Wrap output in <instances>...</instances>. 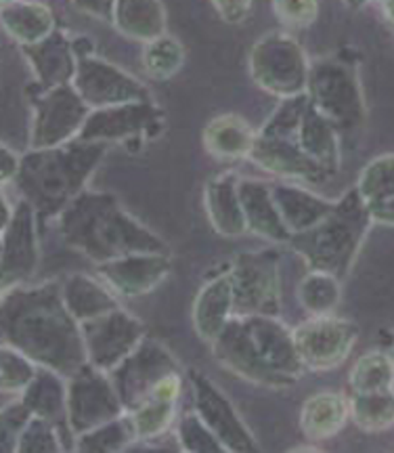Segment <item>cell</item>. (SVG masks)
Listing matches in <instances>:
<instances>
[{
  "label": "cell",
  "instance_id": "50",
  "mask_svg": "<svg viewBox=\"0 0 394 453\" xmlns=\"http://www.w3.org/2000/svg\"><path fill=\"white\" fill-rule=\"evenodd\" d=\"M342 3H345L348 9H352V11H361L363 7H367V4L371 3V0H342Z\"/></svg>",
  "mask_w": 394,
  "mask_h": 453
},
{
  "label": "cell",
  "instance_id": "30",
  "mask_svg": "<svg viewBox=\"0 0 394 453\" xmlns=\"http://www.w3.org/2000/svg\"><path fill=\"white\" fill-rule=\"evenodd\" d=\"M111 24L122 36L148 44L166 34L168 15L162 0H116Z\"/></svg>",
  "mask_w": 394,
  "mask_h": 453
},
{
  "label": "cell",
  "instance_id": "43",
  "mask_svg": "<svg viewBox=\"0 0 394 453\" xmlns=\"http://www.w3.org/2000/svg\"><path fill=\"white\" fill-rule=\"evenodd\" d=\"M273 11L284 26L304 30L317 21L319 0H273Z\"/></svg>",
  "mask_w": 394,
  "mask_h": 453
},
{
  "label": "cell",
  "instance_id": "35",
  "mask_svg": "<svg viewBox=\"0 0 394 453\" xmlns=\"http://www.w3.org/2000/svg\"><path fill=\"white\" fill-rule=\"evenodd\" d=\"M340 277L311 269L298 283V303L308 315H331L342 298Z\"/></svg>",
  "mask_w": 394,
  "mask_h": 453
},
{
  "label": "cell",
  "instance_id": "24",
  "mask_svg": "<svg viewBox=\"0 0 394 453\" xmlns=\"http://www.w3.org/2000/svg\"><path fill=\"white\" fill-rule=\"evenodd\" d=\"M241 177L235 173L216 174L204 187V208L212 229L223 237L247 234L244 203L239 196Z\"/></svg>",
  "mask_w": 394,
  "mask_h": 453
},
{
  "label": "cell",
  "instance_id": "49",
  "mask_svg": "<svg viewBox=\"0 0 394 453\" xmlns=\"http://www.w3.org/2000/svg\"><path fill=\"white\" fill-rule=\"evenodd\" d=\"M382 11H384V17L394 26V0H380Z\"/></svg>",
  "mask_w": 394,
  "mask_h": 453
},
{
  "label": "cell",
  "instance_id": "40",
  "mask_svg": "<svg viewBox=\"0 0 394 453\" xmlns=\"http://www.w3.org/2000/svg\"><path fill=\"white\" fill-rule=\"evenodd\" d=\"M178 449L185 453H227L221 439L212 433V428L201 420L195 410L187 411L174 428Z\"/></svg>",
  "mask_w": 394,
  "mask_h": 453
},
{
  "label": "cell",
  "instance_id": "46",
  "mask_svg": "<svg viewBox=\"0 0 394 453\" xmlns=\"http://www.w3.org/2000/svg\"><path fill=\"white\" fill-rule=\"evenodd\" d=\"M72 3L78 11L97 17V19L111 21V17H114L116 0H72Z\"/></svg>",
  "mask_w": 394,
  "mask_h": 453
},
{
  "label": "cell",
  "instance_id": "5",
  "mask_svg": "<svg viewBox=\"0 0 394 453\" xmlns=\"http://www.w3.org/2000/svg\"><path fill=\"white\" fill-rule=\"evenodd\" d=\"M374 225L369 203L354 187L336 200L334 211L328 217L311 229L292 235L290 248L308 265V269L328 271L345 280Z\"/></svg>",
  "mask_w": 394,
  "mask_h": 453
},
{
  "label": "cell",
  "instance_id": "22",
  "mask_svg": "<svg viewBox=\"0 0 394 453\" xmlns=\"http://www.w3.org/2000/svg\"><path fill=\"white\" fill-rule=\"evenodd\" d=\"M239 196L244 203L247 234L271 243H290L292 234L275 203L271 183L261 179H241Z\"/></svg>",
  "mask_w": 394,
  "mask_h": 453
},
{
  "label": "cell",
  "instance_id": "31",
  "mask_svg": "<svg viewBox=\"0 0 394 453\" xmlns=\"http://www.w3.org/2000/svg\"><path fill=\"white\" fill-rule=\"evenodd\" d=\"M3 27L19 47L41 42L57 30L53 11L38 0H4Z\"/></svg>",
  "mask_w": 394,
  "mask_h": 453
},
{
  "label": "cell",
  "instance_id": "7",
  "mask_svg": "<svg viewBox=\"0 0 394 453\" xmlns=\"http://www.w3.org/2000/svg\"><path fill=\"white\" fill-rule=\"evenodd\" d=\"M247 67L256 87L273 97L288 99L307 93L311 64L302 44L290 34L269 32L258 38Z\"/></svg>",
  "mask_w": 394,
  "mask_h": 453
},
{
  "label": "cell",
  "instance_id": "47",
  "mask_svg": "<svg viewBox=\"0 0 394 453\" xmlns=\"http://www.w3.org/2000/svg\"><path fill=\"white\" fill-rule=\"evenodd\" d=\"M369 208H371V217H374L375 223L394 226V200L374 203V206Z\"/></svg>",
  "mask_w": 394,
  "mask_h": 453
},
{
  "label": "cell",
  "instance_id": "17",
  "mask_svg": "<svg viewBox=\"0 0 394 453\" xmlns=\"http://www.w3.org/2000/svg\"><path fill=\"white\" fill-rule=\"evenodd\" d=\"M36 211L30 202H15V214L11 223L0 229V277L3 290L24 286L36 273L41 263V248H38Z\"/></svg>",
  "mask_w": 394,
  "mask_h": 453
},
{
  "label": "cell",
  "instance_id": "10",
  "mask_svg": "<svg viewBox=\"0 0 394 453\" xmlns=\"http://www.w3.org/2000/svg\"><path fill=\"white\" fill-rule=\"evenodd\" d=\"M91 111L74 84L41 88L32 99L30 147L42 150L78 139Z\"/></svg>",
  "mask_w": 394,
  "mask_h": 453
},
{
  "label": "cell",
  "instance_id": "34",
  "mask_svg": "<svg viewBox=\"0 0 394 453\" xmlns=\"http://www.w3.org/2000/svg\"><path fill=\"white\" fill-rule=\"evenodd\" d=\"M351 420L363 433H384L394 426V388L351 393Z\"/></svg>",
  "mask_w": 394,
  "mask_h": 453
},
{
  "label": "cell",
  "instance_id": "32",
  "mask_svg": "<svg viewBox=\"0 0 394 453\" xmlns=\"http://www.w3.org/2000/svg\"><path fill=\"white\" fill-rule=\"evenodd\" d=\"M34 416L67 428V378L49 367H38L34 380L19 395Z\"/></svg>",
  "mask_w": 394,
  "mask_h": 453
},
{
  "label": "cell",
  "instance_id": "8",
  "mask_svg": "<svg viewBox=\"0 0 394 453\" xmlns=\"http://www.w3.org/2000/svg\"><path fill=\"white\" fill-rule=\"evenodd\" d=\"M307 95L311 104L336 124L337 130L363 128L367 120L361 82L357 70L340 59H321L311 64Z\"/></svg>",
  "mask_w": 394,
  "mask_h": 453
},
{
  "label": "cell",
  "instance_id": "2",
  "mask_svg": "<svg viewBox=\"0 0 394 453\" xmlns=\"http://www.w3.org/2000/svg\"><path fill=\"white\" fill-rule=\"evenodd\" d=\"M210 347L214 359L231 373L264 388L294 387L307 370L294 330L273 315H235Z\"/></svg>",
  "mask_w": 394,
  "mask_h": 453
},
{
  "label": "cell",
  "instance_id": "18",
  "mask_svg": "<svg viewBox=\"0 0 394 453\" xmlns=\"http://www.w3.org/2000/svg\"><path fill=\"white\" fill-rule=\"evenodd\" d=\"M189 384L191 393H193L195 411L212 428V433L221 439L227 453L258 451L254 434L250 433V428L241 420V416L227 399V395L206 373L189 370Z\"/></svg>",
  "mask_w": 394,
  "mask_h": 453
},
{
  "label": "cell",
  "instance_id": "28",
  "mask_svg": "<svg viewBox=\"0 0 394 453\" xmlns=\"http://www.w3.org/2000/svg\"><path fill=\"white\" fill-rule=\"evenodd\" d=\"M61 294H64L65 307L80 324L97 319L120 307L117 294L99 275L74 273L65 277V281H61Z\"/></svg>",
  "mask_w": 394,
  "mask_h": 453
},
{
  "label": "cell",
  "instance_id": "41",
  "mask_svg": "<svg viewBox=\"0 0 394 453\" xmlns=\"http://www.w3.org/2000/svg\"><path fill=\"white\" fill-rule=\"evenodd\" d=\"M59 424L34 416L17 441V453H59L67 447L59 434Z\"/></svg>",
  "mask_w": 394,
  "mask_h": 453
},
{
  "label": "cell",
  "instance_id": "14",
  "mask_svg": "<svg viewBox=\"0 0 394 453\" xmlns=\"http://www.w3.org/2000/svg\"><path fill=\"white\" fill-rule=\"evenodd\" d=\"M183 367L164 344L154 338H145L120 365L110 372L116 384L124 410L133 411L139 407L154 388L170 373H181Z\"/></svg>",
  "mask_w": 394,
  "mask_h": 453
},
{
  "label": "cell",
  "instance_id": "23",
  "mask_svg": "<svg viewBox=\"0 0 394 453\" xmlns=\"http://www.w3.org/2000/svg\"><path fill=\"white\" fill-rule=\"evenodd\" d=\"M191 317H193L195 334L206 344H212L221 336V332L235 317L233 286L227 271L206 280L204 286L197 290Z\"/></svg>",
  "mask_w": 394,
  "mask_h": 453
},
{
  "label": "cell",
  "instance_id": "44",
  "mask_svg": "<svg viewBox=\"0 0 394 453\" xmlns=\"http://www.w3.org/2000/svg\"><path fill=\"white\" fill-rule=\"evenodd\" d=\"M212 4L223 21H227L231 26H238L244 24L247 15L252 13L254 0H212Z\"/></svg>",
  "mask_w": 394,
  "mask_h": 453
},
{
  "label": "cell",
  "instance_id": "39",
  "mask_svg": "<svg viewBox=\"0 0 394 453\" xmlns=\"http://www.w3.org/2000/svg\"><path fill=\"white\" fill-rule=\"evenodd\" d=\"M38 367L41 365L30 357L3 342V349H0V390L3 395L19 396L34 380Z\"/></svg>",
  "mask_w": 394,
  "mask_h": 453
},
{
  "label": "cell",
  "instance_id": "19",
  "mask_svg": "<svg viewBox=\"0 0 394 453\" xmlns=\"http://www.w3.org/2000/svg\"><path fill=\"white\" fill-rule=\"evenodd\" d=\"M170 269L168 252H137L97 265V275L117 296L139 298L164 283Z\"/></svg>",
  "mask_w": 394,
  "mask_h": 453
},
{
  "label": "cell",
  "instance_id": "25",
  "mask_svg": "<svg viewBox=\"0 0 394 453\" xmlns=\"http://www.w3.org/2000/svg\"><path fill=\"white\" fill-rule=\"evenodd\" d=\"M348 420H351V399L334 390H321L304 401L298 424L304 437L317 443L336 437Z\"/></svg>",
  "mask_w": 394,
  "mask_h": 453
},
{
  "label": "cell",
  "instance_id": "38",
  "mask_svg": "<svg viewBox=\"0 0 394 453\" xmlns=\"http://www.w3.org/2000/svg\"><path fill=\"white\" fill-rule=\"evenodd\" d=\"M357 191L369 206L394 200V154L374 157L359 174Z\"/></svg>",
  "mask_w": 394,
  "mask_h": 453
},
{
  "label": "cell",
  "instance_id": "13",
  "mask_svg": "<svg viewBox=\"0 0 394 453\" xmlns=\"http://www.w3.org/2000/svg\"><path fill=\"white\" fill-rule=\"evenodd\" d=\"M302 365L313 372H330L351 357L359 340V327L345 317L311 315L294 330Z\"/></svg>",
  "mask_w": 394,
  "mask_h": 453
},
{
  "label": "cell",
  "instance_id": "51",
  "mask_svg": "<svg viewBox=\"0 0 394 453\" xmlns=\"http://www.w3.org/2000/svg\"><path fill=\"white\" fill-rule=\"evenodd\" d=\"M392 359H394V350H392Z\"/></svg>",
  "mask_w": 394,
  "mask_h": 453
},
{
  "label": "cell",
  "instance_id": "33",
  "mask_svg": "<svg viewBox=\"0 0 394 453\" xmlns=\"http://www.w3.org/2000/svg\"><path fill=\"white\" fill-rule=\"evenodd\" d=\"M74 445V449L80 453H120L137 445V433L126 411L97 428L78 434Z\"/></svg>",
  "mask_w": 394,
  "mask_h": 453
},
{
  "label": "cell",
  "instance_id": "4",
  "mask_svg": "<svg viewBox=\"0 0 394 453\" xmlns=\"http://www.w3.org/2000/svg\"><path fill=\"white\" fill-rule=\"evenodd\" d=\"M107 151L105 143L74 139L57 147H42L21 156L15 189L30 202L41 219H57L87 189Z\"/></svg>",
  "mask_w": 394,
  "mask_h": 453
},
{
  "label": "cell",
  "instance_id": "48",
  "mask_svg": "<svg viewBox=\"0 0 394 453\" xmlns=\"http://www.w3.org/2000/svg\"><path fill=\"white\" fill-rule=\"evenodd\" d=\"M15 214V203L9 202L7 196H0V229H4L11 223Z\"/></svg>",
  "mask_w": 394,
  "mask_h": 453
},
{
  "label": "cell",
  "instance_id": "15",
  "mask_svg": "<svg viewBox=\"0 0 394 453\" xmlns=\"http://www.w3.org/2000/svg\"><path fill=\"white\" fill-rule=\"evenodd\" d=\"M164 127V113L151 99L101 107L88 113L80 137L93 143H131L133 139L157 137Z\"/></svg>",
  "mask_w": 394,
  "mask_h": 453
},
{
  "label": "cell",
  "instance_id": "3",
  "mask_svg": "<svg viewBox=\"0 0 394 453\" xmlns=\"http://www.w3.org/2000/svg\"><path fill=\"white\" fill-rule=\"evenodd\" d=\"M55 220L61 240L95 265L126 254L168 252L166 242L124 211L111 194L84 189Z\"/></svg>",
  "mask_w": 394,
  "mask_h": 453
},
{
  "label": "cell",
  "instance_id": "36",
  "mask_svg": "<svg viewBox=\"0 0 394 453\" xmlns=\"http://www.w3.org/2000/svg\"><path fill=\"white\" fill-rule=\"evenodd\" d=\"M351 393H375L394 388V359L384 350H369L359 357L348 373Z\"/></svg>",
  "mask_w": 394,
  "mask_h": 453
},
{
  "label": "cell",
  "instance_id": "12",
  "mask_svg": "<svg viewBox=\"0 0 394 453\" xmlns=\"http://www.w3.org/2000/svg\"><path fill=\"white\" fill-rule=\"evenodd\" d=\"M74 47L78 53V67L72 84L91 110L149 99V90L145 88V84L124 72L122 67L101 59L93 53V49H80L78 41H74Z\"/></svg>",
  "mask_w": 394,
  "mask_h": 453
},
{
  "label": "cell",
  "instance_id": "9",
  "mask_svg": "<svg viewBox=\"0 0 394 453\" xmlns=\"http://www.w3.org/2000/svg\"><path fill=\"white\" fill-rule=\"evenodd\" d=\"M279 252L275 248L241 252L229 267L235 315H281Z\"/></svg>",
  "mask_w": 394,
  "mask_h": 453
},
{
  "label": "cell",
  "instance_id": "11",
  "mask_svg": "<svg viewBox=\"0 0 394 453\" xmlns=\"http://www.w3.org/2000/svg\"><path fill=\"white\" fill-rule=\"evenodd\" d=\"M126 413L110 372L91 364L67 378V433L72 437Z\"/></svg>",
  "mask_w": 394,
  "mask_h": 453
},
{
  "label": "cell",
  "instance_id": "52",
  "mask_svg": "<svg viewBox=\"0 0 394 453\" xmlns=\"http://www.w3.org/2000/svg\"><path fill=\"white\" fill-rule=\"evenodd\" d=\"M3 3H4V0H3Z\"/></svg>",
  "mask_w": 394,
  "mask_h": 453
},
{
  "label": "cell",
  "instance_id": "21",
  "mask_svg": "<svg viewBox=\"0 0 394 453\" xmlns=\"http://www.w3.org/2000/svg\"><path fill=\"white\" fill-rule=\"evenodd\" d=\"M21 50H24L27 64L32 65L41 88H53L74 82L78 53L74 41H70L61 30H55L41 42L21 47Z\"/></svg>",
  "mask_w": 394,
  "mask_h": 453
},
{
  "label": "cell",
  "instance_id": "42",
  "mask_svg": "<svg viewBox=\"0 0 394 453\" xmlns=\"http://www.w3.org/2000/svg\"><path fill=\"white\" fill-rule=\"evenodd\" d=\"M32 418L34 413L27 410V405L19 396L11 403H4L3 411H0V449L15 451L17 441H19L21 433H24Z\"/></svg>",
  "mask_w": 394,
  "mask_h": 453
},
{
  "label": "cell",
  "instance_id": "20",
  "mask_svg": "<svg viewBox=\"0 0 394 453\" xmlns=\"http://www.w3.org/2000/svg\"><path fill=\"white\" fill-rule=\"evenodd\" d=\"M183 393V372L170 373L154 388L149 399L128 411L131 416L137 443H151L162 439L177 422V407Z\"/></svg>",
  "mask_w": 394,
  "mask_h": 453
},
{
  "label": "cell",
  "instance_id": "6",
  "mask_svg": "<svg viewBox=\"0 0 394 453\" xmlns=\"http://www.w3.org/2000/svg\"><path fill=\"white\" fill-rule=\"evenodd\" d=\"M308 104L311 101H308L307 93L281 99L277 110L258 130L250 160L273 177L296 180V183L321 185L330 180L331 174L304 154L300 143H298V128H300Z\"/></svg>",
  "mask_w": 394,
  "mask_h": 453
},
{
  "label": "cell",
  "instance_id": "16",
  "mask_svg": "<svg viewBox=\"0 0 394 453\" xmlns=\"http://www.w3.org/2000/svg\"><path fill=\"white\" fill-rule=\"evenodd\" d=\"M82 338L88 364L111 372L148 338V334L137 317L117 307L97 319L84 321Z\"/></svg>",
  "mask_w": 394,
  "mask_h": 453
},
{
  "label": "cell",
  "instance_id": "26",
  "mask_svg": "<svg viewBox=\"0 0 394 453\" xmlns=\"http://www.w3.org/2000/svg\"><path fill=\"white\" fill-rule=\"evenodd\" d=\"M256 137L258 130L252 128L250 122L238 113H223L206 124L201 141L208 154L216 160L238 162L250 160Z\"/></svg>",
  "mask_w": 394,
  "mask_h": 453
},
{
  "label": "cell",
  "instance_id": "37",
  "mask_svg": "<svg viewBox=\"0 0 394 453\" xmlns=\"http://www.w3.org/2000/svg\"><path fill=\"white\" fill-rule=\"evenodd\" d=\"M143 70L154 81H170L185 65V47L174 36L162 34L160 38L145 44Z\"/></svg>",
  "mask_w": 394,
  "mask_h": 453
},
{
  "label": "cell",
  "instance_id": "1",
  "mask_svg": "<svg viewBox=\"0 0 394 453\" xmlns=\"http://www.w3.org/2000/svg\"><path fill=\"white\" fill-rule=\"evenodd\" d=\"M0 332L4 344L65 378L88 364L82 324L65 307L59 281L3 290Z\"/></svg>",
  "mask_w": 394,
  "mask_h": 453
},
{
  "label": "cell",
  "instance_id": "27",
  "mask_svg": "<svg viewBox=\"0 0 394 453\" xmlns=\"http://www.w3.org/2000/svg\"><path fill=\"white\" fill-rule=\"evenodd\" d=\"M271 187L275 203H277L292 235L311 229L321 219L328 217L336 206V202L313 194L311 189L302 187V183H271Z\"/></svg>",
  "mask_w": 394,
  "mask_h": 453
},
{
  "label": "cell",
  "instance_id": "45",
  "mask_svg": "<svg viewBox=\"0 0 394 453\" xmlns=\"http://www.w3.org/2000/svg\"><path fill=\"white\" fill-rule=\"evenodd\" d=\"M19 168H21V156L11 150L9 145L0 147V183H3V187L9 183H15L17 174H19Z\"/></svg>",
  "mask_w": 394,
  "mask_h": 453
},
{
  "label": "cell",
  "instance_id": "29",
  "mask_svg": "<svg viewBox=\"0 0 394 453\" xmlns=\"http://www.w3.org/2000/svg\"><path fill=\"white\" fill-rule=\"evenodd\" d=\"M337 133L340 130L336 124L325 118L313 104H308L300 128H298V143L304 154L317 162L321 168L328 170L331 177H336L337 168H340V134Z\"/></svg>",
  "mask_w": 394,
  "mask_h": 453
}]
</instances>
